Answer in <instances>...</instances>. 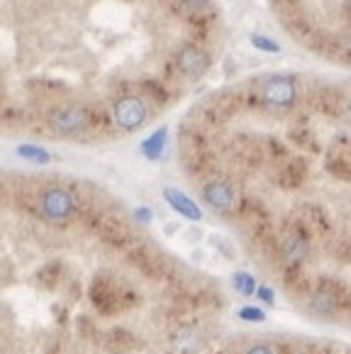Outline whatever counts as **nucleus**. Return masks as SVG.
<instances>
[{
    "label": "nucleus",
    "instance_id": "1",
    "mask_svg": "<svg viewBox=\"0 0 351 354\" xmlns=\"http://www.w3.org/2000/svg\"><path fill=\"white\" fill-rule=\"evenodd\" d=\"M222 0H0V135H135L222 62Z\"/></svg>",
    "mask_w": 351,
    "mask_h": 354
},
{
    "label": "nucleus",
    "instance_id": "2",
    "mask_svg": "<svg viewBox=\"0 0 351 354\" xmlns=\"http://www.w3.org/2000/svg\"><path fill=\"white\" fill-rule=\"evenodd\" d=\"M181 167L215 215L278 266L295 234L349 259V84L315 71H261L202 95L178 130Z\"/></svg>",
    "mask_w": 351,
    "mask_h": 354
},
{
    "label": "nucleus",
    "instance_id": "3",
    "mask_svg": "<svg viewBox=\"0 0 351 354\" xmlns=\"http://www.w3.org/2000/svg\"><path fill=\"white\" fill-rule=\"evenodd\" d=\"M285 37L325 66H349V0H266Z\"/></svg>",
    "mask_w": 351,
    "mask_h": 354
},
{
    "label": "nucleus",
    "instance_id": "4",
    "mask_svg": "<svg viewBox=\"0 0 351 354\" xmlns=\"http://www.w3.org/2000/svg\"><path fill=\"white\" fill-rule=\"evenodd\" d=\"M166 198H169V203L173 205L176 210L181 215H186V218H191V220H200L202 218V210H200V205L198 203H193L188 196H183L181 191H166Z\"/></svg>",
    "mask_w": 351,
    "mask_h": 354
},
{
    "label": "nucleus",
    "instance_id": "5",
    "mask_svg": "<svg viewBox=\"0 0 351 354\" xmlns=\"http://www.w3.org/2000/svg\"><path fill=\"white\" fill-rule=\"evenodd\" d=\"M105 344H108L110 352L124 354V352H129V349H135V347H137V337H135L132 333H129V330L117 328L113 335H110L108 339H105Z\"/></svg>",
    "mask_w": 351,
    "mask_h": 354
},
{
    "label": "nucleus",
    "instance_id": "6",
    "mask_svg": "<svg viewBox=\"0 0 351 354\" xmlns=\"http://www.w3.org/2000/svg\"><path fill=\"white\" fill-rule=\"evenodd\" d=\"M232 286H234V291H237L239 296L252 298L258 283H256V279H254L252 274H247V271H237V274L232 277Z\"/></svg>",
    "mask_w": 351,
    "mask_h": 354
},
{
    "label": "nucleus",
    "instance_id": "7",
    "mask_svg": "<svg viewBox=\"0 0 351 354\" xmlns=\"http://www.w3.org/2000/svg\"><path fill=\"white\" fill-rule=\"evenodd\" d=\"M237 318L244 320V323H263V320H266V313L256 306H244L237 310Z\"/></svg>",
    "mask_w": 351,
    "mask_h": 354
},
{
    "label": "nucleus",
    "instance_id": "8",
    "mask_svg": "<svg viewBox=\"0 0 351 354\" xmlns=\"http://www.w3.org/2000/svg\"><path fill=\"white\" fill-rule=\"evenodd\" d=\"M254 296H256L263 306H274V301H276V293H274V288H271V286H256Z\"/></svg>",
    "mask_w": 351,
    "mask_h": 354
},
{
    "label": "nucleus",
    "instance_id": "9",
    "mask_svg": "<svg viewBox=\"0 0 351 354\" xmlns=\"http://www.w3.org/2000/svg\"><path fill=\"white\" fill-rule=\"evenodd\" d=\"M244 354H278L274 347H269V344H254V347H249Z\"/></svg>",
    "mask_w": 351,
    "mask_h": 354
}]
</instances>
